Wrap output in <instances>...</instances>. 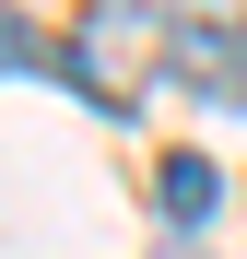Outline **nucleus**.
<instances>
[{"mask_svg": "<svg viewBox=\"0 0 247 259\" xmlns=\"http://www.w3.org/2000/svg\"><path fill=\"white\" fill-rule=\"evenodd\" d=\"M165 259H177V247H165Z\"/></svg>", "mask_w": 247, "mask_h": 259, "instance_id": "2", "label": "nucleus"}, {"mask_svg": "<svg viewBox=\"0 0 247 259\" xmlns=\"http://www.w3.org/2000/svg\"><path fill=\"white\" fill-rule=\"evenodd\" d=\"M153 200L177 212V224H212V200H224V177H212L200 153H165V177H153Z\"/></svg>", "mask_w": 247, "mask_h": 259, "instance_id": "1", "label": "nucleus"}]
</instances>
